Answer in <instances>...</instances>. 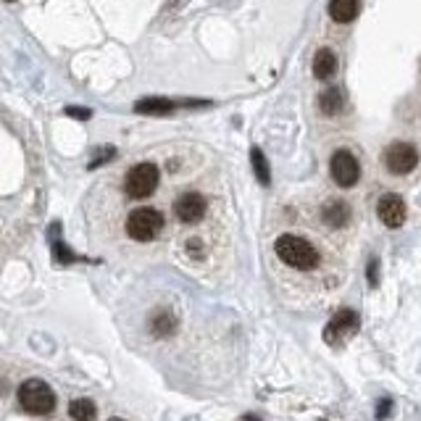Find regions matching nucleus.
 Instances as JSON below:
<instances>
[{
  "mask_svg": "<svg viewBox=\"0 0 421 421\" xmlns=\"http://www.w3.org/2000/svg\"><path fill=\"white\" fill-rule=\"evenodd\" d=\"M274 253L279 256L282 263H287L290 269L298 271H311L319 266V253L311 242L305 237H298V235H279L274 240Z\"/></svg>",
  "mask_w": 421,
  "mask_h": 421,
  "instance_id": "1",
  "label": "nucleus"
},
{
  "mask_svg": "<svg viewBox=\"0 0 421 421\" xmlns=\"http://www.w3.org/2000/svg\"><path fill=\"white\" fill-rule=\"evenodd\" d=\"M158 182H161L158 166L153 164V161H140L124 177V193L132 200H145V197H151L155 193Z\"/></svg>",
  "mask_w": 421,
  "mask_h": 421,
  "instance_id": "2",
  "label": "nucleus"
},
{
  "mask_svg": "<svg viewBox=\"0 0 421 421\" xmlns=\"http://www.w3.org/2000/svg\"><path fill=\"white\" fill-rule=\"evenodd\" d=\"M19 403L21 408L32 413V416H43V413H50L53 406H56V395L50 390V385L43 382V379H27L21 382L19 387Z\"/></svg>",
  "mask_w": 421,
  "mask_h": 421,
  "instance_id": "3",
  "label": "nucleus"
},
{
  "mask_svg": "<svg viewBox=\"0 0 421 421\" xmlns=\"http://www.w3.org/2000/svg\"><path fill=\"white\" fill-rule=\"evenodd\" d=\"M127 235L135 242H151L164 229V213L155 208H135L127 216Z\"/></svg>",
  "mask_w": 421,
  "mask_h": 421,
  "instance_id": "4",
  "label": "nucleus"
},
{
  "mask_svg": "<svg viewBox=\"0 0 421 421\" xmlns=\"http://www.w3.org/2000/svg\"><path fill=\"white\" fill-rule=\"evenodd\" d=\"M382 164L390 174L403 177V174H411L419 166V151L411 142H392L382 153Z\"/></svg>",
  "mask_w": 421,
  "mask_h": 421,
  "instance_id": "5",
  "label": "nucleus"
},
{
  "mask_svg": "<svg viewBox=\"0 0 421 421\" xmlns=\"http://www.w3.org/2000/svg\"><path fill=\"white\" fill-rule=\"evenodd\" d=\"M330 174L334 184H340V187H353L356 182L361 180V164H358V158L353 155L350 151H334L332 153V161H330Z\"/></svg>",
  "mask_w": 421,
  "mask_h": 421,
  "instance_id": "6",
  "label": "nucleus"
},
{
  "mask_svg": "<svg viewBox=\"0 0 421 421\" xmlns=\"http://www.w3.org/2000/svg\"><path fill=\"white\" fill-rule=\"evenodd\" d=\"M206 213H208V200H206V195L195 193V190H187V193H182L174 200V216L180 219L182 224H197V222L206 219Z\"/></svg>",
  "mask_w": 421,
  "mask_h": 421,
  "instance_id": "7",
  "label": "nucleus"
},
{
  "mask_svg": "<svg viewBox=\"0 0 421 421\" xmlns=\"http://www.w3.org/2000/svg\"><path fill=\"white\" fill-rule=\"evenodd\" d=\"M356 332H358V314L350 311V308H343V311H337V314L332 316V321L324 330V340L330 345H337L340 340H345L350 334H356Z\"/></svg>",
  "mask_w": 421,
  "mask_h": 421,
  "instance_id": "8",
  "label": "nucleus"
},
{
  "mask_svg": "<svg viewBox=\"0 0 421 421\" xmlns=\"http://www.w3.org/2000/svg\"><path fill=\"white\" fill-rule=\"evenodd\" d=\"M376 216H379V222L385 226L398 229V226L406 222V203H403V197L395 195V193L382 195L379 203H376Z\"/></svg>",
  "mask_w": 421,
  "mask_h": 421,
  "instance_id": "9",
  "label": "nucleus"
},
{
  "mask_svg": "<svg viewBox=\"0 0 421 421\" xmlns=\"http://www.w3.org/2000/svg\"><path fill=\"white\" fill-rule=\"evenodd\" d=\"M350 206H347L345 200H327L324 206H321V222L330 226V229H343V226L350 224Z\"/></svg>",
  "mask_w": 421,
  "mask_h": 421,
  "instance_id": "10",
  "label": "nucleus"
},
{
  "mask_svg": "<svg viewBox=\"0 0 421 421\" xmlns=\"http://www.w3.org/2000/svg\"><path fill=\"white\" fill-rule=\"evenodd\" d=\"M174 108H177V103L169 98H142L135 105L137 114H153V116H169Z\"/></svg>",
  "mask_w": 421,
  "mask_h": 421,
  "instance_id": "11",
  "label": "nucleus"
},
{
  "mask_svg": "<svg viewBox=\"0 0 421 421\" xmlns=\"http://www.w3.org/2000/svg\"><path fill=\"white\" fill-rule=\"evenodd\" d=\"M361 3L358 0H330V16L340 24H350L358 16Z\"/></svg>",
  "mask_w": 421,
  "mask_h": 421,
  "instance_id": "12",
  "label": "nucleus"
},
{
  "mask_svg": "<svg viewBox=\"0 0 421 421\" xmlns=\"http://www.w3.org/2000/svg\"><path fill=\"white\" fill-rule=\"evenodd\" d=\"M334 72H337V56L332 53L330 47L316 50V58H314V76L316 79H330Z\"/></svg>",
  "mask_w": 421,
  "mask_h": 421,
  "instance_id": "13",
  "label": "nucleus"
},
{
  "mask_svg": "<svg viewBox=\"0 0 421 421\" xmlns=\"http://www.w3.org/2000/svg\"><path fill=\"white\" fill-rule=\"evenodd\" d=\"M250 166H253V174H256V180L263 184V187H269L271 184V171H269V161H266V155L261 148H250Z\"/></svg>",
  "mask_w": 421,
  "mask_h": 421,
  "instance_id": "14",
  "label": "nucleus"
},
{
  "mask_svg": "<svg viewBox=\"0 0 421 421\" xmlns=\"http://www.w3.org/2000/svg\"><path fill=\"white\" fill-rule=\"evenodd\" d=\"M319 108H321V114H327V116H337V114L343 111V95H340V90L330 87V90L321 92V95H319Z\"/></svg>",
  "mask_w": 421,
  "mask_h": 421,
  "instance_id": "15",
  "label": "nucleus"
},
{
  "mask_svg": "<svg viewBox=\"0 0 421 421\" xmlns=\"http://www.w3.org/2000/svg\"><path fill=\"white\" fill-rule=\"evenodd\" d=\"M69 416L74 421H92L98 416V408L87 398H76V400H72V406H69Z\"/></svg>",
  "mask_w": 421,
  "mask_h": 421,
  "instance_id": "16",
  "label": "nucleus"
},
{
  "mask_svg": "<svg viewBox=\"0 0 421 421\" xmlns=\"http://www.w3.org/2000/svg\"><path fill=\"white\" fill-rule=\"evenodd\" d=\"M151 332L155 337H166L174 332V316L166 314V311H155L151 319Z\"/></svg>",
  "mask_w": 421,
  "mask_h": 421,
  "instance_id": "17",
  "label": "nucleus"
},
{
  "mask_svg": "<svg viewBox=\"0 0 421 421\" xmlns=\"http://www.w3.org/2000/svg\"><path fill=\"white\" fill-rule=\"evenodd\" d=\"M53 253H56V261H61V263H72V261H74V253H72L63 242H56V245H53Z\"/></svg>",
  "mask_w": 421,
  "mask_h": 421,
  "instance_id": "18",
  "label": "nucleus"
},
{
  "mask_svg": "<svg viewBox=\"0 0 421 421\" xmlns=\"http://www.w3.org/2000/svg\"><path fill=\"white\" fill-rule=\"evenodd\" d=\"M66 116H74V119L87 121L92 116V111L90 108H74V105H69V108H66Z\"/></svg>",
  "mask_w": 421,
  "mask_h": 421,
  "instance_id": "19",
  "label": "nucleus"
},
{
  "mask_svg": "<svg viewBox=\"0 0 421 421\" xmlns=\"http://www.w3.org/2000/svg\"><path fill=\"white\" fill-rule=\"evenodd\" d=\"M187 253L195 258H203V242L197 240V237H193V240H187Z\"/></svg>",
  "mask_w": 421,
  "mask_h": 421,
  "instance_id": "20",
  "label": "nucleus"
},
{
  "mask_svg": "<svg viewBox=\"0 0 421 421\" xmlns=\"http://www.w3.org/2000/svg\"><path fill=\"white\" fill-rule=\"evenodd\" d=\"M376 271H379V263H376V258L369 261V285L376 287L379 285V277H376Z\"/></svg>",
  "mask_w": 421,
  "mask_h": 421,
  "instance_id": "21",
  "label": "nucleus"
},
{
  "mask_svg": "<svg viewBox=\"0 0 421 421\" xmlns=\"http://www.w3.org/2000/svg\"><path fill=\"white\" fill-rule=\"evenodd\" d=\"M390 408H392L390 400H382V406L376 408V416H379V419H387V416H390Z\"/></svg>",
  "mask_w": 421,
  "mask_h": 421,
  "instance_id": "22",
  "label": "nucleus"
},
{
  "mask_svg": "<svg viewBox=\"0 0 421 421\" xmlns=\"http://www.w3.org/2000/svg\"><path fill=\"white\" fill-rule=\"evenodd\" d=\"M240 421H258V419H253V416H242Z\"/></svg>",
  "mask_w": 421,
  "mask_h": 421,
  "instance_id": "23",
  "label": "nucleus"
},
{
  "mask_svg": "<svg viewBox=\"0 0 421 421\" xmlns=\"http://www.w3.org/2000/svg\"><path fill=\"white\" fill-rule=\"evenodd\" d=\"M108 421H124V419H116V416H114V419H108Z\"/></svg>",
  "mask_w": 421,
  "mask_h": 421,
  "instance_id": "24",
  "label": "nucleus"
},
{
  "mask_svg": "<svg viewBox=\"0 0 421 421\" xmlns=\"http://www.w3.org/2000/svg\"><path fill=\"white\" fill-rule=\"evenodd\" d=\"M8 3H11V0H8Z\"/></svg>",
  "mask_w": 421,
  "mask_h": 421,
  "instance_id": "25",
  "label": "nucleus"
},
{
  "mask_svg": "<svg viewBox=\"0 0 421 421\" xmlns=\"http://www.w3.org/2000/svg\"><path fill=\"white\" fill-rule=\"evenodd\" d=\"M321 421H324V419H321Z\"/></svg>",
  "mask_w": 421,
  "mask_h": 421,
  "instance_id": "26",
  "label": "nucleus"
}]
</instances>
